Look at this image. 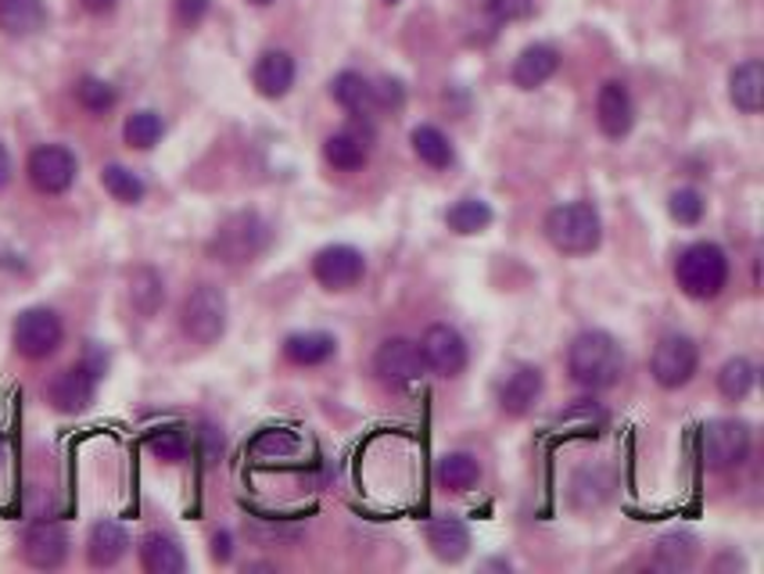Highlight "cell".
<instances>
[{
	"label": "cell",
	"mask_w": 764,
	"mask_h": 574,
	"mask_svg": "<svg viewBox=\"0 0 764 574\" xmlns=\"http://www.w3.org/2000/svg\"><path fill=\"white\" fill-rule=\"evenodd\" d=\"M147 449L165 463H180V460H187L191 438H187V431H183V428H162V431L147 434Z\"/></svg>",
	"instance_id": "obj_36"
},
{
	"label": "cell",
	"mask_w": 764,
	"mask_h": 574,
	"mask_svg": "<svg viewBox=\"0 0 764 574\" xmlns=\"http://www.w3.org/2000/svg\"><path fill=\"white\" fill-rule=\"evenodd\" d=\"M130 546V535L126 527L115 524V521H98L90 527V539H86V556L94 567H115L122 556H126Z\"/></svg>",
	"instance_id": "obj_22"
},
{
	"label": "cell",
	"mask_w": 764,
	"mask_h": 574,
	"mask_svg": "<svg viewBox=\"0 0 764 574\" xmlns=\"http://www.w3.org/2000/svg\"><path fill=\"white\" fill-rule=\"evenodd\" d=\"M338 352V341L327 330H302L284 341V356L295 362V367H324L327 359Z\"/></svg>",
	"instance_id": "obj_24"
},
{
	"label": "cell",
	"mask_w": 764,
	"mask_h": 574,
	"mask_svg": "<svg viewBox=\"0 0 764 574\" xmlns=\"http://www.w3.org/2000/svg\"><path fill=\"white\" fill-rule=\"evenodd\" d=\"M141 567L147 574H180V571H187V556H183L176 539L151 532L141 539Z\"/></svg>",
	"instance_id": "obj_23"
},
{
	"label": "cell",
	"mask_w": 764,
	"mask_h": 574,
	"mask_svg": "<svg viewBox=\"0 0 764 574\" xmlns=\"http://www.w3.org/2000/svg\"><path fill=\"white\" fill-rule=\"evenodd\" d=\"M298 449H302V438L287 428H266L252 442V452L258 460H292Z\"/></svg>",
	"instance_id": "obj_34"
},
{
	"label": "cell",
	"mask_w": 764,
	"mask_h": 574,
	"mask_svg": "<svg viewBox=\"0 0 764 574\" xmlns=\"http://www.w3.org/2000/svg\"><path fill=\"white\" fill-rule=\"evenodd\" d=\"M75 101H80L86 112L104 115V112H112V109H115L119 94H115V86H112V83L98 80V75H86V80L75 83Z\"/></svg>",
	"instance_id": "obj_35"
},
{
	"label": "cell",
	"mask_w": 764,
	"mask_h": 574,
	"mask_svg": "<svg viewBox=\"0 0 764 574\" xmlns=\"http://www.w3.org/2000/svg\"><path fill=\"white\" fill-rule=\"evenodd\" d=\"M22 556L29 567H40V571H54L65 564L69 556V535L65 527L54 524V521H37L26 527L22 535Z\"/></svg>",
	"instance_id": "obj_15"
},
{
	"label": "cell",
	"mask_w": 764,
	"mask_h": 574,
	"mask_svg": "<svg viewBox=\"0 0 764 574\" xmlns=\"http://www.w3.org/2000/svg\"><path fill=\"white\" fill-rule=\"evenodd\" d=\"M330 98L342 104L345 112L366 115L374 112V83L359 72H338L330 80Z\"/></svg>",
	"instance_id": "obj_27"
},
{
	"label": "cell",
	"mask_w": 764,
	"mask_h": 574,
	"mask_svg": "<svg viewBox=\"0 0 764 574\" xmlns=\"http://www.w3.org/2000/svg\"><path fill=\"white\" fill-rule=\"evenodd\" d=\"M610 489H614V478H610L607 471H582L571 481V495L592 492V506H603L610 500Z\"/></svg>",
	"instance_id": "obj_40"
},
{
	"label": "cell",
	"mask_w": 764,
	"mask_h": 574,
	"mask_svg": "<svg viewBox=\"0 0 764 574\" xmlns=\"http://www.w3.org/2000/svg\"><path fill=\"white\" fill-rule=\"evenodd\" d=\"M101 184L122 205H141L144 202V191H147L144 180L136 176L133 170H126V165H104V170H101Z\"/></svg>",
	"instance_id": "obj_32"
},
{
	"label": "cell",
	"mask_w": 764,
	"mask_h": 574,
	"mask_svg": "<svg viewBox=\"0 0 764 574\" xmlns=\"http://www.w3.org/2000/svg\"><path fill=\"white\" fill-rule=\"evenodd\" d=\"M427 546L446 564H460L470 553V532L460 517H438L427 524Z\"/></svg>",
	"instance_id": "obj_20"
},
{
	"label": "cell",
	"mask_w": 764,
	"mask_h": 574,
	"mask_svg": "<svg viewBox=\"0 0 764 574\" xmlns=\"http://www.w3.org/2000/svg\"><path fill=\"white\" fill-rule=\"evenodd\" d=\"M248 535L252 539H258V542H269V539H295L298 535V527H284V524H277V527H266V524H248Z\"/></svg>",
	"instance_id": "obj_44"
},
{
	"label": "cell",
	"mask_w": 764,
	"mask_h": 574,
	"mask_svg": "<svg viewBox=\"0 0 764 574\" xmlns=\"http://www.w3.org/2000/svg\"><path fill=\"white\" fill-rule=\"evenodd\" d=\"M4 457H8V449H4V438H0V463H4Z\"/></svg>",
	"instance_id": "obj_48"
},
{
	"label": "cell",
	"mask_w": 764,
	"mask_h": 574,
	"mask_svg": "<svg viewBox=\"0 0 764 574\" xmlns=\"http://www.w3.org/2000/svg\"><path fill=\"white\" fill-rule=\"evenodd\" d=\"M607 424V413L592 402H578L568 413H560V428H571L574 434H600Z\"/></svg>",
	"instance_id": "obj_39"
},
{
	"label": "cell",
	"mask_w": 764,
	"mask_h": 574,
	"mask_svg": "<svg viewBox=\"0 0 764 574\" xmlns=\"http://www.w3.org/2000/svg\"><path fill=\"white\" fill-rule=\"evenodd\" d=\"M252 4H258V8H266V4H273V0H252Z\"/></svg>",
	"instance_id": "obj_49"
},
{
	"label": "cell",
	"mask_w": 764,
	"mask_h": 574,
	"mask_svg": "<svg viewBox=\"0 0 764 574\" xmlns=\"http://www.w3.org/2000/svg\"><path fill=\"white\" fill-rule=\"evenodd\" d=\"M48 22L40 0H0V33L8 37H33Z\"/></svg>",
	"instance_id": "obj_25"
},
{
	"label": "cell",
	"mask_w": 764,
	"mask_h": 574,
	"mask_svg": "<svg viewBox=\"0 0 764 574\" xmlns=\"http://www.w3.org/2000/svg\"><path fill=\"white\" fill-rule=\"evenodd\" d=\"M542 230L560 255H589L600 248L603 240V223L600 213L589 202H568L549 208Z\"/></svg>",
	"instance_id": "obj_2"
},
{
	"label": "cell",
	"mask_w": 764,
	"mask_h": 574,
	"mask_svg": "<svg viewBox=\"0 0 764 574\" xmlns=\"http://www.w3.org/2000/svg\"><path fill=\"white\" fill-rule=\"evenodd\" d=\"M61 338H65V327H61V316L54 309H26L19 320H14L11 341L19 356L26 359H48L61 349Z\"/></svg>",
	"instance_id": "obj_8"
},
{
	"label": "cell",
	"mask_w": 764,
	"mask_h": 574,
	"mask_svg": "<svg viewBox=\"0 0 764 574\" xmlns=\"http://www.w3.org/2000/svg\"><path fill=\"white\" fill-rule=\"evenodd\" d=\"M656 561L668 571H682L696 561V539L693 535H664L656 546Z\"/></svg>",
	"instance_id": "obj_38"
},
{
	"label": "cell",
	"mask_w": 764,
	"mask_h": 574,
	"mask_svg": "<svg viewBox=\"0 0 764 574\" xmlns=\"http://www.w3.org/2000/svg\"><path fill=\"white\" fill-rule=\"evenodd\" d=\"M446 223H449V230L460 234V237L481 234V230L492 226V208H488L481 198H464L446 213Z\"/></svg>",
	"instance_id": "obj_30"
},
{
	"label": "cell",
	"mask_w": 764,
	"mask_h": 574,
	"mask_svg": "<svg viewBox=\"0 0 764 574\" xmlns=\"http://www.w3.org/2000/svg\"><path fill=\"white\" fill-rule=\"evenodd\" d=\"M130 301H133V309L141 312V316H155L162 309V301H165V284L162 277L155 274L151 266H141L136 274L130 277Z\"/></svg>",
	"instance_id": "obj_29"
},
{
	"label": "cell",
	"mask_w": 764,
	"mask_h": 574,
	"mask_svg": "<svg viewBox=\"0 0 764 574\" xmlns=\"http://www.w3.org/2000/svg\"><path fill=\"white\" fill-rule=\"evenodd\" d=\"M595 123H600V130L610 141L629 137L635 126V101L629 94V86L618 80L600 86V98H595Z\"/></svg>",
	"instance_id": "obj_16"
},
{
	"label": "cell",
	"mask_w": 764,
	"mask_h": 574,
	"mask_svg": "<svg viewBox=\"0 0 764 574\" xmlns=\"http://www.w3.org/2000/svg\"><path fill=\"white\" fill-rule=\"evenodd\" d=\"M700 367V349H696V341L693 338H685V335H668L656 341V349L650 356V373H653V381L668 388V391H675V388H685L693 381V373Z\"/></svg>",
	"instance_id": "obj_7"
},
{
	"label": "cell",
	"mask_w": 764,
	"mask_h": 574,
	"mask_svg": "<svg viewBox=\"0 0 764 574\" xmlns=\"http://www.w3.org/2000/svg\"><path fill=\"white\" fill-rule=\"evenodd\" d=\"M542 388H546L542 370L531 367V362H521V367H513L499 381L496 402H499V410L507 417H524V413H531V406L542 399Z\"/></svg>",
	"instance_id": "obj_14"
},
{
	"label": "cell",
	"mask_w": 764,
	"mask_h": 574,
	"mask_svg": "<svg viewBox=\"0 0 764 574\" xmlns=\"http://www.w3.org/2000/svg\"><path fill=\"white\" fill-rule=\"evenodd\" d=\"M101 373H104V359L98 352H90L83 362H75V367L51 377L48 402L54 406L58 413H69V417L90 410V402H94V396H98Z\"/></svg>",
	"instance_id": "obj_6"
},
{
	"label": "cell",
	"mask_w": 764,
	"mask_h": 574,
	"mask_svg": "<svg viewBox=\"0 0 764 574\" xmlns=\"http://www.w3.org/2000/svg\"><path fill=\"white\" fill-rule=\"evenodd\" d=\"M424 356L417 349V341L409 338H388L380 341V349L374 356V373L388 388H412L424 377Z\"/></svg>",
	"instance_id": "obj_11"
},
{
	"label": "cell",
	"mask_w": 764,
	"mask_h": 574,
	"mask_svg": "<svg viewBox=\"0 0 764 574\" xmlns=\"http://www.w3.org/2000/svg\"><path fill=\"white\" fill-rule=\"evenodd\" d=\"M568 373L592 391L614 388L624 373V352L618 338L607 330H582L568 349Z\"/></svg>",
	"instance_id": "obj_1"
},
{
	"label": "cell",
	"mask_w": 764,
	"mask_h": 574,
	"mask_svg": "<svg viewBox=\"0 0 764 574\" xmlns=\"http://www.w3.org/2000/svg\"><path fill=\"white\" fill-rule=\"evenodd\" d=\"M488 19L507 25V22H524L534 11V0H485Z\"/></svg>",
	"instance_id": "obj_41"
},
{
	"label": "cell",
	"mask_w": 764,
	"mask_h": 574,
	"mask_svg": "<svg viewBox=\"0 0 764 574\" xmlns=\"http://www.w3.org/2000/svg\"><path fill=\"white\" fill-rule=\"evenodd\" d=\"M183 335L197 345H216L226 330V295L216 284H197L180 309Z\"/></svg>",
	"instance_id": "obj_5"
},
{
	"label": "cell",
	"mask_w": 764,
	"mask_h": 574,
	"mask_svg": "<svg viewBox=\"0 0 764 574\" xmlns=\"http://www.w3.org/2000/svg\"><path fill=\"white\" fill-rule=\"evenodd\" d=\"M370 147H374V130L370 126H345L338 133H330L324 141V158L334 165L338 173H359L366 162H370Z\"/></svg>",
	"instance_id": "obj_17"
},
{
	"label": "cell",
	"mask_w": 764,
	"mask_h": 574,
	"mask_svg": "<svg viewBox=\"0 0 764 574\" xmlns=\"http://www.w3.org/2000/svg\"><path fill=\"white\" fill-rule=\"evenodd\" d=\"M403 83L399 80H380L374 86V109H403Z\"/></svg>",
	"instance_id": "obj_42"
},
{
	"label": "cell",
	"mask_w": 764,
	"mask_h": 574,
	"mask_svg": "<svg viewBox=\"0 0 764 574\" xmlns=\"http://www.w3.org/2000/svg\"><path fill=\"white\" fill-rule=\"evenodd\" d=\"M269 245V223L258 216V213H237L226 219L216 237H212V259H220L226 266H244L258 259V255L266 252Z\"/></svg>",
	"instance_id": "obj_4"
},
{
	"label": "cell",
	"mask_w": 764,
	"mask_h": 574,
	"mask_svg": "<svg viewBox=\"0 0 764 574\" xmlns=\"http://www.w3.org/2000/svg\"><path fill=\"white\" fill-rule=\"evenodd\" d=\"M729 101L736 104L743 115H757L764 104V65L757 58L732 69L729 75Z\"/></svg>",
	"instance_id": "obj_21"
},
{
	"label": "cell",
	"mask_w": 764,
	"mask_h": 574,
	"mask_svg": "<svg viewBox=\"0 0 764 574\" xmlns=\"http://www.w3.org/2000/svg\"><path fill=\"white\" fill-rule=\"evenodd\" d=\"M234 556V539H231V532H216L212 535V561L216 564H226Z\"/></svg>",
	"instance_id": "obj_45"
},
{
	"label": "cell",
	"mask_w": 764,
	"mask_h": 574,
	"mask_svg": "<svg viewBox=\"0 0 764 574\" xmlns=\"http://www.w3.org/2000/svg\"><path fill=\"white\" fill-rule=\"evenodd\" d=\"M26 170H29V184H33L40 194H65L75 184L80 165H75V155L69 147L43 144V147L33 151V155H29Z\"/></svg>",
	"instance_id": "obj_13"
},
{
	"label": "cell",
	"mask_w": 764,
	"mask_h": 574,
	"mask_svg": "<svg viewBox=\"0 0 764 574\" xmlns=\"http://www.w3.org/2000/svg\"><path fill=\"white\" fill-rule=\"evenodd\" d=\"M388 4H399V0H388Z\"/></svg>",
	"instance_id": "obj_50"
},
{
	"label": "cell",
	"mask_w": 764,
	"mask_h": 574,
	"mask_svg": "<svg viewBox=\"0 0 764 574\" xmlns=\"http://www.w3.org/2000/svg\"><path fill=\"white\" fill-rule=\"evenodd\" d=\"M313 277L319 287H327V291H353V287L366 277V259L353 245H327L316 252Z\"/></svg>",
	"instance_id": "obj_12"
},
{
	"label": "cell",
	"mask_w": 764,
	"mask_h": 574,
	"mask_svg": "<svg viewBox=\"0 0 764 574\" xmlns=\"http://www.w3.org/2000/svg\"><path fill=\"white\" fill-rule=\"evenodd\" d=\"M252 80H255V90L263 98H269V101L284 98L287 90L295 86V58L287 54V51H266L255 62Z\"/></svg>",
	"instance_id": "obj_19"
},
{
	"label": "cell",
	"mask_w": 764,
	"mask_h": 574,
	"mask_svg": "<svg viewBox=\"0 0 764 574\" xmlns=\"http://www.w3.org/2000/svg\"><path fill=\"white\" fill-rule=\"evenodd\" d=\"M668 213H671V219L682 223V226H696L707 213V202H704V194H700L696 187H679L668 198Z\"/></svg>",
	"instance_id": "obj_37"
},
{
	"label": "cell",
	"mask_w": 764,
	"mask_h": 574,
	"mask_svg": "<svg viewBox=\"0 0 764 574\" xmlns=\"http://www.w3.org/2000/svg\"><path fill=\"white\" fill-rule=\"evenodd\" d=\"M409 141H412V155H417L424 165H431V170H449L452 158H456L449 137L438 126H417Z\"/></svg>",
	"instance_id": "obj_28"
},
{
	"label": "cell",
	"mask_w": 764,
	"mask_h": 574,
	"mask_svg": "<svg viewBox=\"0 0 764 574\" xmlns=\"http://www.w3.org/2000/svg\"><path fill=\"white\" fill-rule=\"evenodd\" d=\"M80 4H83L90 14H109V11L119 4V0H80Z\"/></svg>",
	"instance_id": "obj_47"
},
{
	"label": "cell",
	"mask_w": 764,
	"mask_h": 574,
	"mask_svg": "<svg viewBox=\"0 0 764 574\" xmlns=\"http://www.w3.org/2000/svg\"><path fill=\"white\" fill-rule=\"evenodd\" d=\"M205 11H208V0H176V14L183 25H197L205 19Z\"/></svg>",
	"instance_id": "obj_43"
},
{
	"label": "cell",
	"mask_w": 764,
	"mask_h": 574,
	"mask_svg": "<svg viewBox=\"0 0 764 574\" xmlns=\"http://www.w3.org/2000/svg\"><path fill=\"white\" fill-rule=\"evenodd\" d=\"M557 69H560L557 48H549V43H531V48H524L521 54H517L510 75H513V86L534 90V86H542V83L553 80Z\"/></svg>",
	"instance_id": "obj_18"
},
{
	"label": "cell",
	"mask_w": 764,
	"mask_h": 574,
	"mask_svg": "<svg viewBox=\"0 0 764 574\" xmlns=\"http://www.w3.org/2000/svg\"><path fill=\"white\" fill-rule=\"evenodd\" d=\"M675 280L690 298L711 301L725 291L729 284V255L711 245V240H696L690 245L675 263Z\"/></svg>",
	"instance_id": "obj_3"
},
{
	"label": "cell",
	"mask_w": 764,
	"mask_h": 574,
	"mask_svg": "<svg viewBox=\"0 0 764 574\" xmlns=\"http://www.w3.org/2000/svg\"><path fill=\"white\" fill-rule=\"evenodd\" d=\"M165 133V123L159 112H133L126 119V126H122V141L136 151H151Z\"/></svg>",
	"instance_id": "obj_33"
},
{
	"label": "cell",
	"mask_w": 764,
	"mask_h": 574,
	"mask_svg": "<svg viewBox=\"0 0 764 574\" xmlns=\"http://www.w3.org/2000/svg\"><path fill=\"white\" fill-rule=\"evenodd\" d=\"M754 381H757V373H754V362L751 359H729L722 370H717V391L729 399V402H743L746 396L754 391Z\"/></svg>",
	"instance_id": "obj_31"
},
{
	"label": "cell",
	"mask_w": 764,
	"mask_h": 574,
	"mask_svg": "<svg viewBox=\"0 0 764 574\" xmlns=\"http://www.w3.org/2000/svg\"><path fill=\"white\" fill-rule=\"evenodd\" d=\"M417 349L424 356V367L431 373H438V377H460L467 370V359H470L467 341H464L460 330L449 327V324L427 327Z\"/></svg>",
	"instance_id": "obj_10"
},
{
	"label": "cell",
	"mask_w": 764,
	"mask_h": 574,
	"mask_svg": "<svg viewBox=\"0 0 764 574\" xmlns=\"http://www.w3.org/2000/svg\"><path fill=\"white\" fill-rule=\"evenodd\" d=\"M11 173H14V165H11V155H8V147L0 144V191H4L11 184Z\"/></svg>",
	"instance_id": "obj_46"
},
{
	"label": "cell",
	"mask_w": 764,
	"mask_h": 574,
	"mask_svg": "<svg viewBox=\"0 0 764 574\" xmlns=\"http://www.w3.org/2000/svg\"><path fill=\"white\" fill-rule=\"evenodd\" d=\"M711 471H732L751 457V428L743 420H711L700 438Z\"/></svg>",
	"instance_id": "obj_9"
},
{
	"label": "cell",
	"mask_w": 764,
	"mask_h": 574,
	"mask_svg": "<svg viewBox=\"0 0 764 574\" xmlns=\"http://www.w3.org/2000/svg\"><path fill=\"white\" fill-rule=\"evenodd\" d=\"M435 478L446 492H470L481 481V463L470 452H449V457L438 460Z\"/></svg>",
	"instance_id": "obj_26"
}]
</instances>
